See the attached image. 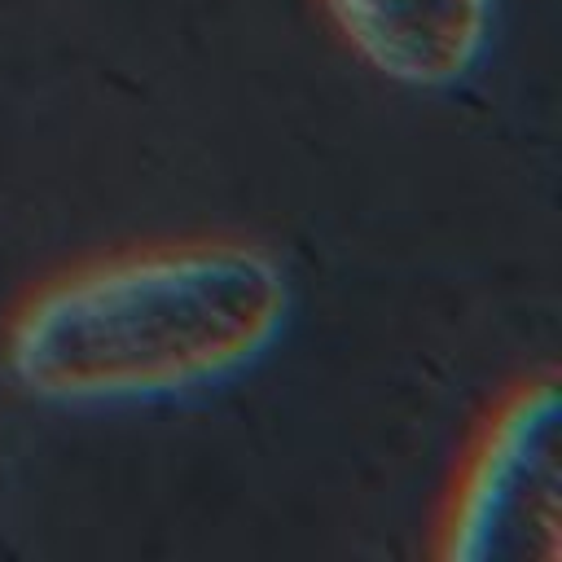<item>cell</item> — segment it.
Here are the masks:
<instances>
[{
	"mask_svg": "<svg viewBox=\"0 0 562 562\" xmlns=\"http://www.w3.org/2000/svg\"><path fill=\"white\" fill-rule=\"evenodd\" d=\"M281 263L241 241H184L79 268L9 329L13 378L57 404H123L246 369L285 325Z\"/></svg>",
	"mask_w": 562,
	"mask_h": 562,
	"instance_id": "cell-1",
	"label": "cell"
},
{
	"mask_svg": "<svg viewBox=\"0 0 562 562\" xmlns=\"http://www.w3.org/2000/svg\"><path fill=\"white\" fill-rule=\"evenodd\" d=\"M558 527V386L540 378L487 422L443 522V558L553 562Z\"/></svg>",
	"mask_w": 562,
	"mask_h": 562,
	"instance_id": "cell-2",
	"label": "cell"
},
{
	"mask_svg": "<svg viewBox=\"0 0 562 562\" xmlns=\"http://www.w3.org/2000/svg\"><path fill=\"white\" fill-rule=\"evenodd\" d=\"M347 44L386 79L448 88L483 57L492 0H325Z\"/></svg>",
	"mask_w": 562,
	"mask_h": 562,
	"instance_id": "cell-3",
	"label": "cell"
}]
</instances>
